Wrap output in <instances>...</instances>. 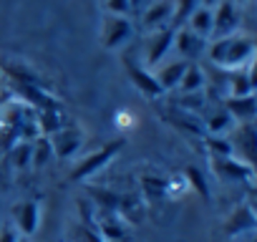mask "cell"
I'll return each instance as SVG.
<instances>
[{
  "mask_svg": "<svg viewBox=\"0 0 257 242\" xmlns=\"http://www.w3.org/2000/svg\"><path fill=\"white\" fill-rule=\"evenodd\" d=\"M108 31H106V43L108 46H113V43H118L126 33H128V23L123 21V18H108Z\"/></svg>",
  "mask_w": 257,
  "mask_h": 242,
  "instance_id": "1",
  "label": "cell"
},
{
  "mask_svg": "<svg viewBox=\"0 0 257 242\" xmlns=\"http://www.w3.org/2000/svg\"><path fill=\"white\" fill-rule=\"evenodd\" d=\"M197 26H199V28H207V26H209V13H207V11H202L199 16H194V28H197Z\"/></svg>",
  "mask_w": 257,
  "mask_h": 242,
  "instance_id": "2",
  "label": "cell"
}]
</instances>
